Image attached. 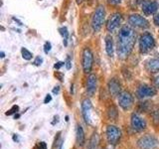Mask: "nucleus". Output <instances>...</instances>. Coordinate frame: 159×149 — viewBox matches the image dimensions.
<instances>
[{
    "mask_svg": "<svg viewBox=\"0 0 159 149\" xmlns=\"http://www.w3.org/2000/svg\"><path fill=\"white\" fill-rule=\"evenodd\" d=\"M155 46V41L150 33H144L139 39V49L141 53H147Z\"/></svg>",
    "mask_w": 159,
    "mask_h": 149,
    "instance_id": "nucleus-3",
    "label": "nucleus"
},
{
    "mask_svg": "<svg viewBox=\"0 0 159 149\" xmlns=\"http://www.w3.org/2000/svg\"><path fill=\"white\" fill-rule=\"evenodd\" d=\"M128 22L131 26L136 27V28H147L149 26V23L147 20L138 14L130 15V17L128 19Z\"/></svg>",
    "mask_w": 159,
    "mask_h": 149,
    "instance_id": "nucleus-11",
    "label": "nucleus"
},
{
    "mask_svg": "<svg viewBox=\"0 0 159 149\" xmlns=\"http://www.w3.org/2000/svg\"><path fill=\"white\" fill-rule=\"evenodd\" d=\"M59 91H60V87H56L53 89V93H58Z\"/></svg>",
    "mask_w": 159,
    "mask_h": 149,
    "instance_id": "nucleus-34",
    "label": "nucleus"
},
{
    "mask_svg": "<svg viewBox=\"0 0 159 149\" xmlns=\"http://www.w3.org/2000/svg\"><path fill=\"white\" fill-rule=\"evenodd\" d=\"M19 116H20V114L17 113V114H15V116H14V117H15V118H19Z\"/></svg>",
    "mask_w": 159,
    "mask_h": 149,
    "instance_id": "nucleus-35",
    "label": "nucleus"
},
{
    "mask_svg": "<svg viewBox=\"0 0 159 149\" xmlns=\"http://www.w3.org/2000/svg\"><path fill=\"white\" fill-rule=\"evenodd\" d=\"M62 147H63V144H61V146H60V149H62Z\"/></svg>",
    "mask_w": 159,
    "mask_h": 149,
    "instance_id": "nucleus-38",
    "label": "nucleus"
},
{
    "mask_svg": "<svg viewBox=\"0 0 159 149\" xmlns=\"http://www.w3.org/2000/svg\"><path fill=\"white\" fill-rule=\"evenodd\" d=\"M107 1L109 4H111V5H117L119 3H121L122 0H107Z\"/></svg>",
    "mask_w": 159,
    "mask_h": 149,
    "instance_id": "nucleus-28",
    "label": "nucleus"
},
{
    "mask_svg": "<svg viewBox=\"0 0 159 149\" xmlns=\"http://www.w3.org/2000/svg\"><path fill=\"white\" fill-rule=\"evenodd\" d=\"M65 64H66V68L68 69V70H70V69H71V61H70V58H67V61H66V63H65Z\"/></svg>",
    "mask_w": 159,
    "mask_h": 149,
    "instance_id": "nucleus-32",
    "label": "nucleus"
},
{
    "mask_svg": "<svg viewBox=\"0 0 159 149\" xmlns=\"http://www.w3.org/2000/svg\"><path fill=\"white\" fill-rule=\"evenodd\" d=\"M51 101H52V97L50 96V94H47L46 97H45V99H44V103H48V102H50Z\"/></svg>",
    "mask_w": 159,
    "mask_h": 149,
    "instance_id": "nucleus-31",
    "label": "nucleus"
},
{
    "mask_svg": "<svg viewBox=\"0 0 159 149\" xmlns=\"http://www.w3.org/2000/svg\"><path fill=\"white\" fill-rule=\"evenodd\" d=\"M154 84H155V87L159 88V76H157L155 79H154Z\"/></svg>",
    "mask_w": 159,
    "mask_h": 149,
    "instance_id": "nucleus-33",
    "label": "nucleus"
},
{
    "mask_svg": "<svg viewBox=\"0 0 159 149\" xmlns=\"http://www.w3.org/2000/svg\"><path fill=\"white\" fill-rule=\"evenodd\" d=\"M159 145L157 139L152 135H145L139 138L137 146L140 149H155Z\"/></svg>",
    "mask_w": 159,
    "mask_h": 149,
    "instance_id": "nucleus-4",
    "label": "nucleus"
},
{
    "mask_svg": "<svg viewBox=\"0 0 159 149\" xmlns=\"http://www.w3.org/2000/svg\"><path fill=\"white\" fill-rule=\"evenodd\" d=\"M118 103L120 107L124 111H127V109L130 108L133 106V97L132 94L129 92H121L119 93L118 97Z\"/></svg>",
    "mask_w": 159,
    "mask_h": 149,
    "instance_id": "nucleus-7",
    "label": "nucleus"
},
{
    "mask_svg": "<svg viewBox=\"0 0 159 149\" xmlns=\"http://www.w3.org/2000/svg\"><path fill=\"white\" fill-rule=\"evenodd\" d=\"M106 50L109 57L113 56V42L111 36H109V35L106 37Z\"/></svg>",
    "mask_w": 159,
    "mask_h": 149,
    "instance_id": "nucleus-18",
    "label": "nucleus"
},
{
    "mask_svg": "<svg viewBox=\"0 0 159 149\" xmlns=\"http://www.w3.org/2000/svg\"><path fill=\"white\" fill-rule=\"evenodd\" d=\"M18 111H19V106H13L6 112V115H12V114L17 113Z\"/></svg>",
    "mask_w": 159,
    "mask_h": 149,
    "instance_id": "nucleus-24",
    "label": "nucleus"
},
{
    "mask_svg": "<svg viewBox=\"0 0 159 149\" xmlns=\"http://www.w3.org/2000/svg\"><path fill=\"white\" fill-rule=\"evenodd\" d=\"M21 54H22L23 59L27 60V61H29V60H31L32 57H33L32 53L30 52V51H28V50H27L26 48H22V49H21Z\"/></svg>",
    "mask_w": 159,
    "mask_h": 149,
    "instance_id": "nucleus-22",
    "label": "nucleus"
},
{
    "mask_svg": "<svg viewBox=\"0 0 159 149\" xmlns=\"http://www.w3.org/2000/svg\"><path fill=\"white\" fill-rule=\"evenodd\" d=\"M136 34L129 25H124L119 30L117 36V55L118 58L125 60L132 52L134 44H135Z\"/></svg>",
    "mask_w": 159,
    "mask_h": 149,
    "instance_id": "nucleus-1",
    "label": "nucleus"
},
{
    "mask_svg": "<svg viewBox=\"0 0 159 149\" xmlns=\"http://www.w3.org/2000/svg\"><path fill=\"white\" fill-rule=\"evenodd\" d=\"M122 22V15L120 13H114L109 18L108 22L107 24V29L108 32H114L119 27V25Z\"/></svg>",
    "mask_w": 159,
    "mask_h": 149,
    "instance_id": "nucleus-10",
    "label": "nucleus"
},
{
    "mask_svg": "<svg viewBox=\"0 0 159 149\" xmlns=\"http://www.w3.org/2000/svg\"><path fill=\"white\" fill-rule=\"evenodd\" d=\"M107 88H108L109 93H111V96L112 97L119 96V93H120L121 86H120V83H119L116 79H111L107 84Z\"/></svg>",
    "mask_w": 159,
    "mask_h": 149,
    "instance_id": "nucleus-14",
    "label": "nucleus"
},
{
    "mask_svg": "<svg viewBox=\"0 0 159 149\" xmlns=\"http://www.w3.org/2000/svg\"><path fill=\"white\" fill-rule=\"evenodd\" d=\"M151 107V104L149 102H140L138 106V111L139 112H147Z\"/></svg>",
    "mask_w": 159,
    "mask_h": 149,
    "instance_id": "nucleus-20",
    "label": "nucleus"
},
{
    "mask_svg": "<svg viewBox=\"0 0 159 149\" xmlns=\"http://www.w3.org/2000/svg\"><path fill=\"white\" fill-rule=\"evenodd\" d=\"M51 48H52L51 43H50V42H46V43H45V45H44V52L46 53V54H48L50 51H51Z\"/></svg>",
    "mask_w": 159,
    "mask_h": 149,
    "instance_id": "nucleus-26",
    "label": "nucleus"
},
{
    "mask_svg": "<svg viewBox=\"0 0 159 149\" xmlns=\"http://www.w3.org/2000/svg\"><path fill=\"white\" fill-rule=\"evenodd\" d=\"M60 34L62 35V37L64 38V44L65 46H67V41H68V37H69V32H68V29L66 27H62L59 29Z\"/></svg>",
    "mask_w": 159,
    "mask_h": 149,
    "instance_id": "nucleus-21",
    "label": "nucleus"
},
{
    "mask_svg": "<svg viewBox=\"0 0 159 149\" xmlns=\"http://www.w3.org/2000/svg\"><path fill=\"white\" fill-rule=\"evenodd\" d=\"M33 149H47V144L45 142H38L36 145L33 147Z\"/></svg>",
    "mask_w": 159,
    "mask_h": 149,
    "instance_id": "nucleus-25",
    "label": "nucleus"
},
{
    "mask_svg": "<svg viewBox=\"0 0 159 149\" xmlns=\"http://www.w3.org/2000/svg\"><path fill=\"white\" fill-rule=\"evenodd\" d=\"M107 115L109 119H112V120H116L118 116V112H117V109L114 106H109L107 109Z\"/></svg>",
    "mask_w": 159,
    "mask_h": 149,
    "instance_id": "nucleus-19",
    "label": "nucleus"
},
{
    "mask_svg": "<svg viewBox=\"0 0 159 149\" xmlns=\"http://www.w3.org/2000/svg\"><path fill=\"white\" fill-rule=\"evenodd\" d=\"M157 91L155 88L147 86V84H142L140 86L136 91V96L138 98H145V97H154L156 94Z\"/></svg>",
    "mask_w": 159,
    "mask_h": 149,
    "instance_id": "nucleus-9",
    "label": "nucleus"
},
{
    "mask_svg": "<svg viewBox=\"0 0 159 149\" xmlns=\"http://www.w3.org/2000/svg\"><path fill=\"white\" fill-rule=\"evenodd\" d=\"M121 137V131L116 125H108L107 127V138L111 145H116Z\"/></svg>",
    "mask_w": 159,
    "mask_h": 149,
    "instance_id": "nucleus-5",
    "label": "nucleus"
},
{
    "mask_svg": "<svg viewBox=\"0 0 159 149\" xmlns=\"http://www.w3.org/2000/svg\"><path fill=\"white\" fill-rule=\"evenodd\" d=\"M159 8V4L156 1H143L142 11L145 15L154 14Z\"/></svg>",
    "mask_w": 159,
    "mask_h": 149,
    "instance_id": "nucleus-13",
    "label": "nucleus"
},
{
    "mask_svg": "<svg viewBox=\"0 0 159 149\" xmlns=\"http://www.w3.org/2000/svg\"><path fill=\"white\" fill-rule=\"evenodd\" d=\"M77 143L78 145L80 146H83L84 142H86V136H84V129L81 125H78L77 126Z\"/></svg>",
    "mask_w": 159,
    "mask_h": 149,
    "instance_id": "nucleus-17",
    "label": "nucleus"
},
{
    "mask_svg": "<svg viewBox=\"0 0 159 149\" xmlns=\"http://www.w3.org/2000/svg\"><path fill=\"white\" fill-rule=\"evenodd\" d=\"M0 55H1V58H4L5 57V54L3 52H1V54H0Z\"/></svg>",
    "mask_w": 159,
    "mask_h": 149,
    "instance_id": "nucleus-36",
    "label": "nucleus"
},
{
    "mask_svg": "<svg viewBox=\"0 0 159 149\" xmlns=\"http://www.w3.org/2000/svg\"><path fill=\"white\" fill-rule=\"evenodd\" d=\"M146 69L150 73L159 72V57L153 58L146 63Z\"/></svg>",
    "mask_w": 159,
    "mask_h": 149,
    "instance_id": "nucleus-16",
    "label": "nucleus"
},
{
    "mask_svg": "<svg viewBox=\"0 0 159 149\" xmlns=\"http://www.w3.org/2000/svg\"><path fill=\"white\" fill-rule=\"evenodd\" d=\"M82 64L83 69L84 73H91L93 64V55L89 48H84L83 51V57H82Z\"/></svg>",
    "mask_w": 159,
    "mask_h": 149,
    "instance_id": "nucleus-6",
    "label": "nucleus"
},
{
    "mask_svg": "<svg viewBox=\"0 0 159 149\" xmlns=\"http://www.w3.org/2000/svg\"><path fill=\"white\" fill-rule=\"evenodd\" d=\"M152 116H153V120L155 123H159V106L155 107V109L152 112Z\"/></svg>",
    "mask_w": 159,
    "mask_h": 149,
    "instance_id": "nucleus-23",
    "label": "nucleus"
},
{
    "mask_svg": "<svg viewBox=\"0 0 159 149\" xmlns=\"http://www.w3.org/2000/svg\"><path fill=\"white\" fill-rule=\"evenodd\" d=\"M142 1H144V0H137V3H140V2H142Z\"/></svg>",
    "mask_w": 159,
    "mask_h": 149,
    "instance_id": "nucleus-37",
    "label": "nucleus"
},
{
    "mask_svg": "<svg viewBox=\"0 0 159 149\" xmlns=\"http://www.w3.org/2000/svg\"><path fill=\"white\" fill-rule=\"evenodd\" d=\"M64 65H65V63H64V62H58V63H56V64L54 65V68L56 69V70H59L61 67H63Z\"/></svg>",
    "mask_w": 159,
    "mask_h": 149,
    "instance_id": "nucleus-29",
    "label": "nucleus"
},
{
    "mask_svg": "<svg viewBox=\"0 0 159 149\" xmlns=\"http://www.w3.org/2000/svg\"><path fill=\"white\" fill-rule=\"evenodd\" d=\"M104 19H106V9L102 5H99L92 18V28L94 32H98L102 28Z\"/></svg>",
    "mask_w": 159,
    "mask_h": 149,
    "instance_id": "nucleus-2",
    "label": "nucleus"
},
{
    "mask_svg": "<svg viewBox=\"0 0 159 149\" xmlns=\"http://www.w3.org/2000/svg\"><path fill=\"white\" fill-rule=\"evenodd\" d=\"M131 127L134 131L136 132H142L146 128V121L139 115L138 113H132L131 114Z\"/></svg>",
    "mask_w": 159,
    "mask_h": 149,
    "instance_id": "nucleus-8",
    "label": "nucleus"
},
{
    "mask_svg": "<svg viewBox=\"0 0 159 149\" xmlns=\"http://www.w3.org/2000/svg\"><path fill=\"white\" fill-rule=\"evenodd\" d=\"M153 21H154V23H155V25H157V26H159V13H157V14L154 15Z\"/></svg>",
    "mask_w": 159,
    "mask_h": 149,
    "instance_id": "nucleus-30",
    "label": "nucleus"
},
{
    "mask_svg": "<svg viewBox=\"0 0 159 149\" xmlns=\"http://www.w3.org/2000/svg\"><path fill=\"white\" fill-rule=\"evenodd\" d=\"M97 87H98V79L96 77V74H91L88 77V79H87V91H88V93L91 94V96H93V94L97 91Z\"/></svg>",
    "mask_w": 159,
    "mask_h": 149,
    "instance_id": "nucleus-15",
    "label": "nucleus"
},
{
    "mask_svg": "<svg viewBox=\"0 0 159 149\" xmlns=\"http://www.w3.org/2000/svg\"><path fill=\"white\" fill-rule=\"evenodd\" d=\"M92 109H93V106H92V102L89 101V98L84 99V102L82 103V113H83V116L84 121H86L88 124H92Z\"/></svg>",
    "mask_w": 159,
    "mask_h": 149,
    "instance_id": "nucleus-12",
    "label": "nucleus"
},
{
    "mask_svg": "<svg viewBox=\"0 0 159 149\" xmlns=\"http://www.w3.org/2000/svg\"><path fill=\"white\" fill-rule=\"evenodd\" d=\"M42 63H43V59L41 57H37L34 62V64L36 65V66H40V65H42Z\"/></svg>",
    "mask_w": 159,
    "mask_h": 149,
    "instance_id": "nucleus-27",
    "label": "nucleus"
}]
</instances>
